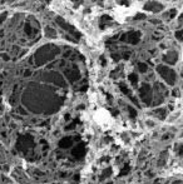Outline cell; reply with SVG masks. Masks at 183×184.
<instances>
[{
    "instance_id": "cell-1",
    "label": "cell",
    "mask_w": 183,
    "mask_h": 184,
    "mask_svg": "<svg viewBox=\"0 0 183 184\" xmlns=\"http://www.w3.org/2000/svg\"><path fill=\"white\" fill-rule=\"evenodd\" d=\"M159 72L162 73L163 76H166V79H167L168 83H173V82H174V79H173L174 74H173L171 70H169V69H167V68L163 69V67H159Z\"/></svg>"
}]
</instances>
